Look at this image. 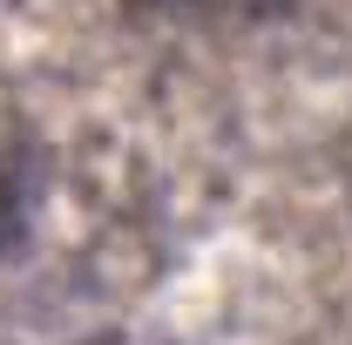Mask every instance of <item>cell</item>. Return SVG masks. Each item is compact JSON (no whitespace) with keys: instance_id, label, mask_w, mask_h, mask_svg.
Masks as SVG:
<instances>
[{"instance_id":"6da1fadb","label":"cell","mask_w":352,"mask_h":345,"mask_svg":"<svg viewBox=\"0 0 352 345\" xmlns=\"http://www.w3.org/2000/svg\"><path fill=\"white\" fill-rule=\"evenodd\" d=\"M285 318V264L251 237H217L142 304L135 345H278Z\"/></svg>"}]
</instances>
